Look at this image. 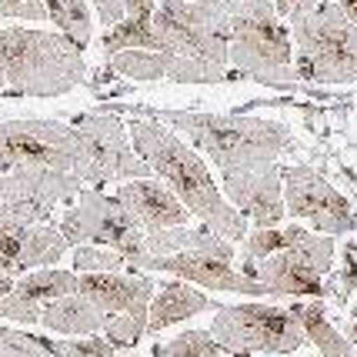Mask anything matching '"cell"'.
I'll list each match as a JSON object with an SVG mask.
<instances>
[{"instance_id": "12", "label": "cell", "mask_w": 357, "mask_h": 357, "mask_svg": "<svg viewBox=\"0 0 357 357\" xmlns=\"http://www.w3.org/2000/svg\"><path fill=\"white\" fill-rule=\"evenodd\" d=\"M284 184V211L291 218L311 220L317 231L324 234H347L354 231V211L334 187L311 167H287L280 171Z\"/></svg>"}, {"instance_id": "3", "label": "cell", "mask_w": 357, "mask_h": 357, "mask_svg": "<svg viewBox=\"0 0 357 357\" xmlns=\"http://www.w3.org/2000/svg\"><path fill=\"white\" fill-rule=\"evenodd\" d=\"M164 121L184 130L220 171L241 164L278 160L291 147V130L264 117H224V114H164Z\"/></svg>"}, {"instance_id": "20", "label": "cell", "mask_w": 357, "mask_h": 357, "mask_svg": "<svg viewBox=\"0 0 357 357\" xmlns=\"http://www.w3.org/2000/svg\"><path fill=\"white\" fill-rule=\"evenodd\" d=\"M181 250H204V254H218L224 261H234L231 241H224L211 227H160L147 231V254H181Z\"/></svg>"}, {"instance_id": "41", "label": "cell", "mask_w": 357, "mask_h": 357, "mask_svg": "<svg viewBox=\"0 0 357 357\" xmlns=\"http://www.w3.org/2000/svg\"><path fill=\"white\" fill-rule=\"evenodd\" d=\"M124 357H134V354H124Z\"/></svg>"}, {"instance_id": "10", "label": "cell", "mask_w": 357, "mask_h": 357, "mask_svg": "<svg viewBox=\"0 0 357 357\" xmlns=\"http://www.w3.org/2000/svg\"><path fill=\"white\" fill-rule=\"evenodd\" d=\"M84 181L70 171L40 164H17L0 174V220L7 224H44L57 204L77 197Z\"/></svg>"}, {"instance_id": "29", "label": "cell", "mask_w": 357, "mask_h": 357, "mask_svg": "<svg viewBox=\"0 0 357 357\" xmlns=\"http://www.w3.org/2000/svg\"><path fill=\"white\" fill-rule=\"evenodd\" d=\"M144 334H147V317H134V314H107L104 337L114 344V351L134 347Z\"/></svg>"}, {"instance_id": "11", "label": "cell", "mask_w": 357, "mask_h": 357, "mask_svg": "<svg viewBox=\"0 0 357 357\" xmlns=\"http://www.w3.org/2000/svg\"><path fill=\"white\" fill-rule=\"evenodd\" d=\"M331 264H334V241L304 234L297 244L264 257L257 280L274 297H321Z\"/></svg>"}, {"instance_id": "19", "label": "cell", "mask_w": 357, "mask_h": 357, "mask_svg": "<svg viewBox=\"0 0 357 357\" xmlns=\"http://www.w3.org/2000/svg\"><path fill=\"white\" fill-rule=\"evenodd\" d=\"M214 304H211V297L201 294V291H194L187 280H167V284H160L157 287V294L151 297V307H147V334H157V331H164V327L171 324H181L187 317H194V314H204L211 311Z\"/></svg>"}, {"instance_id": "23", "label": "cell", "mask_w": 357, "mask_h": 357, "mask_svg": "<svg viewBox=\"0 0 357 357\" xmlns=\"http://www.w3.org/2000/svg\"><path fill=\"white\" fill-rule=\"evenodd\" d=\"M110 67L124 77L134 80H157L171 74L174 63V50H117V54H107Z\"/></svg>"}, {"instance_id": "2", "label": "cell", "mask_w": 357, "mask_h": 357, "mask_svg": "<svg viewBox=\"0 0 357 357\" xmlns=\"http://www.w3.org/2000/svg\"><path fill=\"white\" fill-rule=\"evenodd\" d=\"M0 70L14 93L61 97L84 80L80 47L67 33L3 27L0 31Z\"/></svg>"}, {"instance_id": "16", "label": "cell", "mask_w": 357, "mask_h": 357, "mask_svg": "<svg viewBox=\"0 0 357 357\" xmlns=\"http://www.w3.org/2000/svg\"><path fill=\"white\" fill-rule=\"evenodd\" d=\"M154 280L144 274H121V271H100V274H77V294L97 304L104 314H134L147 317Z\"/></svg>"}, {"instance_id": "21", "label": "cell", "mask_w": 357, "mask_h": 357, "mask_svg": "<svg viewBox=\"0 0 357 357\" xmlns=\"http://www.w3.org/2000/svg\"><path fill=\"white\" fill-rule=\"evenodd\" d=\"M74 291H77V271H61V267H37L14 280V294L27 297L33 304H47Z\"/></svg>"}, {"instance_id": "13", "label": "cell", "mask_w": 357, "mask_h": 357, "mask_svg": "<svg viewBox=\"0 0 357 357\" xmlns=\"http://www.w3.org/2000/svg\"><path fill=\"white\" fill-rule=\"evenodd\" d=\"M134 271H160V274H177L187 284H197L204 291H237L248 297H264L267 287L261 280L248 278L241 271H234L231 261H224L218 254H204V250H181V254H144Z\"/></svg>"}, {"instance_id": "6", "label": "cell", "mask_w": 357, "mask_h": 357, "mask_svg": "<svg viewBox=\"0 0 357 357\" xmlns=\"http://www.w3.org/2000/svg\"><path fill=\"white\" fill-rule=\"evenodd\" d=\"M234 3L237 0H160L154 3L151 27L160 37L164 50L227 67Z\"/></svg>"}, {"instance_id": "17", "label": "cell", "mask_w": 357, "mask_h": 357, "mask_svg": "<svg viewBox=\"0 0 357 357\" xmlns=\"http://www.w3.org/2000/svg\"><path fill=\"white\" fill-rule=\"evenodd\" d=\"M117 201L134 214V220L144 231L181 227V224H187V214H190L171 187L157 184L154 177H134V184H121Z\"/></svg>"}, {"instance_id": "33", "label": "cell", "mask_w": 357, "mask_h": 357, "mask_svg": "<svg viewBox=\"0 0 357 357\" xmlns=\"http://www.w3.org/2000/svg\"><path fill=\"white\" fill-rule=\"evenodd\" d=\"M93 7H97V17L114 27L117 20H124V0H93Z\"/></svg>"}, {"instance_id": "26", "label": "cell", "mask_w": 357, "mask_h": 357, "mask_svg": "<svg viewBox=\"0 0 357 357\" xmlns=\"http://www.w3.org/2000/svg\"><path fill=\"white\" fill-rule=\"evenodd\" d=\"M304 234L307 231L297 227V224H291V227H257V231L244 234V248H248L250 257L264 261V257H271V254H278V250L297 244Z\"/></svg>"}, {"instance_id": "34", "label": "cell", "mask_w": 357, "mask_h": 357, "mask_svg": "<svg viewBox=\"0 0 357 357\" xmlns=\"http://www.w3.org/2000/svg\"><path fill=\"white\" fill-rule=\"evenodd\" d=\"M321 0H274V14L278 17H297V14H307L314 10Z\"/></svg>"}, {"instance_id": "14", "label": "cell", "mask_w": 357, "mask_h": 357, "mask_svg": "<svg viewBox=\"0 0 357 357\" xmlns=\"http://www.w3.org/2000/svg\"><path fill=\"white\" fill-rule=\"evenodd\" d=\"M224 174V194L227 204L237 207L244 218H250L257 227H278L284 220V184H280V167L274 160L261 164H241L227 167Z\"/></svg>"}, {"instance_id": "28", "label": "cell", "mask_w": 357, "mask_h": 357, "mask_svg": "<svg viewBox=\"0 0 357 357\" xmlns=\"http://www.w3.org/2000/svg\"><path fill=\"white\" fill-rule=\"evenodd\" d=\"M0 357H61L47 337H33L14 327H0Z\"/></svg>"}, {"instance_id": "4", "label": "cell", "mask_w": 357, "mask_h": 357, "mask_svg": "<svg viewBox=\"0 0 357 357\" xmlns=\"http://www.w3.org/2000/svg\"><path fill=\"white\" fill-rule=\"evenodd\" d=\"M227 61L261 84L287 87L294 80L291 33L274 14V0H237L231 7Z\"/></svg>"}, {"instance_id": "38", "label": "cell", "mask_w": 357, "mask_h": 357, "mask_svg": "<svg viewBox=\"0 0 357 357\" xmlns=\"http://www.w3.org/2000/svg\"><path fill=\"white\" fill-rule=\"evenodd\" d=\"M3 87H7V80H3V70H0V91H3Z\"/></svg>"}, {"instance_id": "15", "label": "cell", "mask_w": 357, "mask_h": 357, "mask_svg": "<svg viewBox=\"0 0 357 357\" xmlns=\"http://www.w3.org/2000/svg\"><path fill=\"white\" fill-rule=\"evenodd\" d=\"M67 241L50 224H7L0 220V274L20 278L27 271L57 264Z\"/></svg>"}, {"instance_id": "8", "label": "cell", "mask_w": 357, "mask_h": 357, "mask_svg": "<svg viewBox=\"0 0 357 357\" xmlns=\"http://www.w3.org/2000/svg\"><path fill=\"white\" fill-rule=\"evenodd\" d=\"M61 234L67 248L70 244L74 248L77 244H97V248H110L124 254L130 271L147 254V231L134 220V214L117 197H104L97 190H87V187H80L77 204L63 214Z\"/></svg>"}, {"instance_id": "25", "label": "cell", "mask_w": 357, "mask_h": 357, "mask_svg": "<svg viewBox=\"0 0 357 357\" xmlns=\"http://www.w3.org/2000/svg\"><path fill=\"white\" fill-rule=\"evenodd\" d=\"M104 50L107 54H117V50H164L160 37L154 33L151 20H134V17H124L117 20L110 33L104 37Z\"/></svg>"}, {"instance_id": "22", "label": "cell", "mask_w": 357, "mask_h": 357, "mask_svg": "<svg viewBox=\"0 0 357 357\" xmlns=\"http://www.w3.org/2000/svg\"><path fill=\"white\" fill-rule=\"evenodd\" d=\"M294 314L301 317L304 334L317 344L321 357H354L351 341L344 337L341 331L331 327V321L324 317V307H321V304H301V307H294Z\"/></svg>"}, {"instance_id": "37", "label": "cell", "mask_w": 357, "mask_h": 357, "mask_svg": "<svg viewBox=\"0 0 357 357\" xmlns=\"http://www.w3.org/2000/svg\"><path fill=\"white\" fill-rule=\"evenodd\" d=\"M14 291V278H7V274H0V297L10 294Z\"/></svg>"}, {"instance_id": "7", "label": "cell", "mask_w": 357, "mask_h": 357, "mask_svg": "<svg viewBox=\"0 0 357 357\" xmlns=\"http://www.w3.org/2000/svg\"><path fill=\"white\" fill-rule=\"evenodd\" d=\"M211 337L220 351L231 354H291L307 344L294 307H274V304H234L218 307L211 324Z\"/></svg>"}, {"instance_id": "18", "label": "cell", "mask_w": 357, "mask_h": 357, "mask_svg": "<svg viewBox=\"0 0 357 357\" xmlns=\"http://www.w3.org/2000/svg\"><path fill=\"white\" fill-rule=\"evenodd\" d=\"M40 327L54 331V334H67V337H87V334H100L107 324V314L97 304H91L84 294H63L57 301L40 304Z\"/></svg>"}, {"instance_id": "39", "label": "cell", "mask_w": 357, "mask_h": 357, "mask_svg": "<svg viewBox=\"0 0 357 357\" xmlns=\"http://www.w3.org/2000/svg\"><path fill=\"white\" fill-rule=\"evenodd\" d=\"M234 357H250V354H234Z\"/></svg>"}, {"instance_id": "9", "label": "cell", "mask_w": 357, "mask_h": 357, "mask_svg": "<svg viewBox=\"0 0 357 357\" xmlns=\"http://www.w3.org/2000/svg\"><path fill=\"white\" fill-rule=\"evenodd\" d=\"M80 140V181L107 184V181H134L151 177V164L130 151L127 127L114 114H84L74 124Z\"/></svg>"}, {"instance_id": "32", "label": "cell", "mask_w": 357, "mask_h": 357, "mask_svg": "<svg viewBox=\"0 0 357 357\" xmlns=\"http://www.w3.org/2000/svg\"><path fill=\"white\" fill-rule=\"evenodd\" d=\"M0 17H20V20H47L40 0H0Z\"/></svg>"}, {"instance_id": "31", "label": "cell", "mask_w": 357, "mask_h": 357, "mask_svg": "<svg viewBox=\"0 0 357 357\" xmlns=\"http://www.w3.org/2000/svg\"><path fill=\"white\" fill-rule=\"evenodd\" d=\"M50 347L61 357H114V344L107 337H97V334H87V337H74V341H50Z\"/></svg>"}, {"instance_id": "30", "label": "cell", "mask_w": 357, "mask_h": 357, "mask_svg": "<svg viewBox=\"0 0 357 357\" xmlns=\"http://www.w3.org/2000/svg\"><path fill=\"white\" fill-rule=\"evenodd\" d=\"M127 261L124 254L110 248H87V244H77L74 250V271L77 274H100V271H124Z\"/></svg>"}, {"instance_id": "24", "label": "cell", "mask_w": 357, "mask_h": 357, "mask_svg": "<svg viewBox=\"0 0 357 357\" xmlns=\"http://www.w3.org/2000/svg\"><path fill=\"white\" fill-rule=\"evenodd\" d=\"M47 10V20H54L74 44L84 50L93 37V24H91V10H87V0H40Z\"/></svg>"}, {"instance_id": "5", "label": "cell", "mask_w": 357, "mask_h": 357, "mask_svg": "<svg viewBox=\"0 0 357 357\" xmlns=\"http://www.w3.org/2000/svg\"><path fill=\"white\" fill-rule=\"evenodd\" d=\"M291 31L297 40V77L317 84L357 80V24L334 0L291 17Z\"/></svg>"}, {"instance_id": "36", "label": "cell", "mask_w": 357, "mask_h": 357, "mask_svg": "<svg viewBox=\"0 0 357 357\" xmlns=\"http://www.w3.org/2000/svg\"><path fill=\"white\" fill-rule=\"evenodd\" d=\"M334 3H337L344 14H347V17H351V20L357 24V0H334Z\"/></svg>"}, {"instance_id": "1", "label": "cell", "mask_w": 357, "mask_h": 357, "mask_svg": "<svg viewBox=\"0 0 357 357\" xmlns=\"http://www.w3.org/2000/svg\"><path fill=\"white\" fill-rule=\"evenodd\" d=\"M127 134L134 140L137 157H144L151 164V171H157L171 184V190L181 197V204L190 214H197L224 241H244L248 218L227 204V197L211 181L207 164L174 137V130H167L157 121H130Z\"/></svg>"}, {"instance_id": "35", "label": "cell", "mask_w": 357, "mask_h": 357, "mask_svg": "<svg viewBox=\"0 0 357 357\" xmlns=\"http://www.w3.org/2000/svg\"><path fill=\"white\" fill-rule=\"evenodd\" d=\"M157 0H124V17H134V20H151Z\"/></svg>"}, {"instance_id": "27", "label": "cell", "mask_w": 357, "mask_h": 357, "mask_svg": "<svg viewBox=\"0 0 357 357\" xmlns=\"http://www.w3.org/2000/svg\"><path fill=\"white\" fill-rule=\"evenodd\" d=\"M154 357H220V344L211 337V331H187L154 347Z\"/></svg>"}, {"instance_id": "40", "label": "cell", "mask_w": 357, "mask_h": 357, "mask_svg": "<svg viewBox=\"0 0 357 357\" xmlns=\"http://www.w3.org/2000/svg\"><path fill=\"white\" fill-rule=\"evenodd\" d=\"M354 341H357V324H354Z\"/></svg>"}]
</instances>
